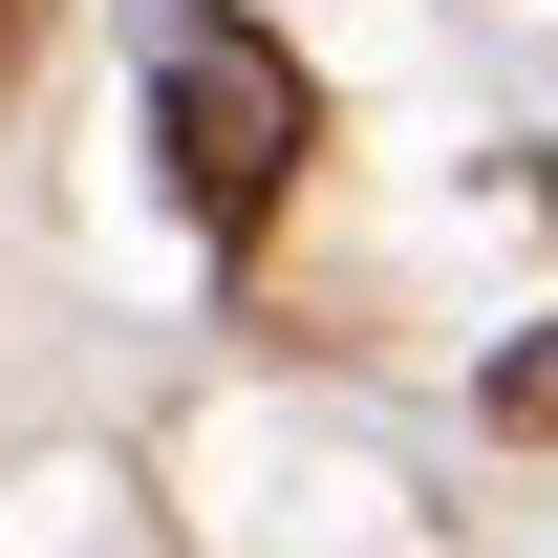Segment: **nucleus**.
<instances>
[{
    "label": "nucleus",
    "instance_id": "obj_1",
    "mask_svg": "<svg viewBox=\"0 0 558 558\" xmlns=\"http://www.w3.org/2000/svg\"><path fill=\"white\" fill-rule=\"evenodd\" d=\"M301 150H323V86L279 65L236 0H172L150 22V172H172V215L194 236H258L301 194Z\"/></svg>",
    "mask_w": 558,
    "mask_h": 558
},
{
    "label": "nucleus",
    "instance_id": "obj_2",
    "mask_svg": "<svg viewBox=\"0 0 558 558\" xmlns=\"http://www.w3.org/2000/svg\"><path fill=\"white\" fill-rule=\"evenodd\" d=\"M473 409H494V429H515V451H558V323H515V344H494V365H473Z\"/></svg>",
    "mask_w": 558,
    "mask_h": 558
},
{
    "label": "nucleus",
    "instance_id": "obj_3",
    "mask_svg": "<svg viewBox=\"0 0 558 558\" xmlns=\"http://www.w3.org/2000/svg\"><path fill=\"white\" fill-rule=\"evenodd\" d=\"M0 44H22V0H0Z\"/></svg>",
    "mask_w": 558,
    "mask_h": 558
}]
</instances>
